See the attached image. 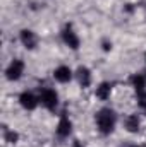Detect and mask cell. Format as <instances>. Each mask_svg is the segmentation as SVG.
Returning <instances> with one entry per match:
<instances>
[{
	"instance_id": "cell-14",
	"label": "cell",
	"mask_w": 146,
	"mask_h": 147,
	"mask_svg": "<svg viewBox=\"0 0 146 147\" xmlns=\"http://www.w3.org/2000/svg\"><path fill=\"white\" fill-rule=\"evenodd\" d=\"M112 48H113V43L110 39H102V50L103 51H112Z\"/></svg>"
},
{
	"instance_id": "cell-18",
	"label": "cell",
	"mask_w": 146,
	"mask_h": 147,
	"mask_svg": "<svg viewBox=\"0 0 146 147\" xmlns=\"http://www.w3.org/2000/svg\"><path fill=\"white\" fill-rule=\"evenodd\" d=\"M145 77H146V74H145Z\"/></svg>"
},
{
	"instance_id": "cell-15",
	"label": "cell",
	"mask_w": 146,
	"mask_h": 147,
	"mask_svg": "<svg viewBox=\"0 0 146 147\" xmlns=\"http://www.w3.org/2000/svg\"><path fill=\"white\" fill-rule=\"evenodd\" d=\"M71 147H83V144H81L79 140H74V142H72V146H71Z\"/></svg>"
},
{
	"instance_id": "cell-10",
	"label": "cell",
	"mask_w": 146,
	"mask_h": 147,
	"mask_svg": "<svg viewBox=\"0 0 146 147\" xmlns=\"http://www.w3.org/2000/svg\"><path fill=\"white\" fill-rule=\"evenodd\" d=\"M19 43H21L26 50L33 51V50H36L38 43H40V38H38V34L33 31V29L24 28V29L19 31Z\"/></svg>"
},
{
	"instance_id": "cell-16",
	"label": "cell",
	"mask_w": 146,
	"mask_h": 147,
	"mask_svg": "<svg viewBox=\"0 0 146 147\" xmlns=\"http://www.w3.org/2000/svg\"><path fill=\"white\" fill-rule=\"evenodd\" d=\"M129 147H141V146H138V144H132V146H129Z\"/></svg>"
},
{
	"instance_id": "cell-17",
	"label": "cell",
	"mask_w": 146,
	"mask_h": 147,
	"mask_svg": "<svg viewBox=\"0 0 146 147\" xmlns=\"http://www.w3.org/2000/svg\"><path fill=\"white\" fill-rule=\"evenodd\" d=\"M145 63H146V53H145Z\"/></svg>"
},
{
	"instance_id": "cell-6",
	"label": "cell",
	"mask_w": 146,
	"mask_h": 147,
	"mask_svg": "<svg viewBox=\"0 0 146 147\" xmlns=\"http://www.w3.org/2000/svg\"><path fill=\"white\" fill-rule=\"evenodd\" d=\"M60 39H62V43H64L69 50L77 51V50L81 48V36L77 34V31L74 29V26L69 24V22L62 28V31H60Z\"/></svg>"
},
{
	"instance_id": "cell-8",
	"label": "cell",
	"mask_w": 146,
	"mask_h": 147,
	"mask_svg": "<svg viewBox=\"0 0 146 147\" xmlns=\"http://www.w3.org/2000/svg\"><path fill=\"white\" fill-rule=\"evenodd\" d=\"M74 80L79 84V87L83 89H88L93 86V72L89 67L86 65H79L76 70H74Z\"/></svg>"
},
{
	"instance_id": "cell-4",
	"label": "cell",
	"mask_w": 146,
	"mask_h": 147,
	"mask_svg": "<svg viewBox=\"0 0 146 147\" xmlns=\"http://www.w3.org/2000/svg\"><path fill=\"white\" fill-rule=\"evenodd\" d=\"M24 72H26V63H24V60H23V58H12V60L7 63V67H5V70H3V75H5V79H7L9 82H19V80L23 79Z\"/></svg>"
},
{
	"instance_id": "cell-12",
	"label": "cell",
	"mask_w": 146,
	"mask_h": 147,
	"mask_svg": "<svg viewBox=\"0 0 146 147\" xmlns=\"http://www.w3.org/2000/svg\"><path fill=\"white\" fill-rule=\"evenodd\" d=\"M112 92H113V82H110V80H102L95 87V98L100 101H108Z\"/></svg>"
},
{
	"instance_id": "cell-5",
	"label": "cell",
	"mask_w": 146,
	"mask_h": 147,
	"mask_svg": "<svg viewBox=\"0 0 146 147\" xmlns=\"http://www.w3.org/2000/svg\"><path fill=\"white\" fill-rule=\"evenodd\" d=\"M72 128H74V123L71 120V116L67 115V111H62L59 115V120H57V125H55V135L57 139L60 140H65L72 135Z\"/></svg>"
},
{
	"instance_id": "cell-13",
	"label": "cell",
	"mask_w": 146,
	"mask_h": 147,
	"mask_svg": "<svg viewBox=\"0 0 146 147\" xmlns=\"http://www.w3.org/2000/svg\"><path fill=\"white\" fill-rule=\"evenodd\" d=\"M3 142H7L10 146H16L19 142V134L12 128H3Z\"/></svg>"
},
{
	"instance_id": "cell-3",
	"label": "cell",
	"mask_w": 146,
	"mask_h": 147,
	"mask_svg": "<svg viewBox=\"0 0 146 147\" xmlns=\"http://www.w3.org/2000/svg\"><path fill=\"white\" fill-rule=\"evenodd\" d=\"M131 87L134 91V98H136V105L139 110H146V77L145 74H132L131 79Z\"/></svg>"
},
{
	"instance_id": "cell-7",
	"label": "cell",
	"mask_w": 146,
	"mask_h": 147,
	"mask_svg": "<svg viewBox=\"0 0 146 147\" xmlns=\"http://www.w3.org/2000/svg\"><path fill=\"white\" fill-rule=\"evenodd\" d=\"M17 103L24 111H35L40 106V96H38V92L31 91V89H24L17 96Z\"/></svg>"
},
{
	"instance_id": "cell-2",
	"label": "cell",
	"mask_w": 146,
	"mask_h": 147,
	"mask_svg": "<svg viewBox=\"0 0 146 147\" xmlns=\"http://www.w3.org/2000/svg\"><path fill=\"white\" fill-rule=\"evenodd\" d=\"M38 96H40V106L41 108H45L46 111H57L59 110L60 96H59V91L55 87L43 86V87H40Z\"/></svg>"
},
{
	"instance_id": "cell-1",
	"label": "cell",
	"mask_w": 146,
	"mask_h": 147,
	"mask_svg": "<svg viewBox=\"0 0 146 147\" xmlns=\"http://www.w3.org/2000/svg\"><path fill=\"white\" fill-rule=\"evenodd\" d=\"M117 121H119V115L117 111L110 106H103L95 113V127L96 132L103 137H110L115 128H117Z\"/></svg>"
},
{
	"instance_id": "cell-9",
	"label": "cell",
	"mask_w": 146,
	"mask_h": 147,
	"mask_svg": "<svg viewBox=\"0 0 146 147\" xmlns=\"http://www.w3.org/2000/svg\"><path fill=\"white\" fill-rule=\"evenodd\" d=\"M52 77H53V80L59 82V84H69V82L74 80V70L69 65L62 63V65H57V67L52 70Z\"/></svg>"
},
{
	"instance_id": "cell-11",
	"label": "cell",
	"mask_w": 146,
	"mask_h": 147,
	"mask_svg": "<svg viewBox=\"0 0 146 147\" xmlns=\"http://www.w3.org/2000/svg\"><path fill=\"white\" fill-rule=\"evenodd\" d=\"M141 127H143V120L138 113H131L124 118V130L131 135H136L141 132Z\"/></svg>"
}]
</instances>
